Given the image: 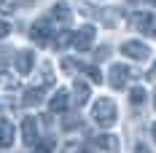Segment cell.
<instances>
[{
	"instance_id": "21",
	"label": "cell",
	"mask_w": 156,
	"mask_h": 153,
	"mask_svg": "<svg viewBox=\"0 0 156 153\" xmlns=\"http://www.w3.org/2000/svg\"><path fill=\"white\" fill-rule=\"evenodd\" d=\"M32 153H51V142H41V145H35Z\"/></svg>"
},
{
	"instance_id": "25",
	"label": "cell",
	"mask_w": 156,
	"mask_h": 153,
	"mask_svg": "<svg viewBox=\"0 0 156 153\" xmlns=\"http://www.w3.org/2000/svg\"><path fill=\"white\" fill-rule=\"evenodd\" d=\"M135 153H151V151H148V148L140 142V145H135Z\"/></svg>"
},
{
	"instance_id": "2",
	"label": "cell",
	"mask_w": 156,
	"mask_h": 153,
	"mask_svg": "<svg viewBox=\"0 0 156 153\" xmlns=\"http://www.w3.org/2000/svg\"><path fill=\"white\" fill-rule=\"evenodd\" d=\"M129 24H132V30H137V32L156 35V16L148 14V11H137V14H132V16H129Z\"/></svg>"
},
{
	"instance_id": "10",
	"label": "cell",
	"mask_w": 156,
	"mask_h": 153,
	"mask_svg": "<svg viewBox=\"0 0 156 153\" xmlns=\"http://www.w3.org/2000/svg\"><path fill=\"white\" fill-rule=\"evenodd\" d=\"M67 99H70V94L65 92V89H59V92L48 99V110L51 113H65L67 110Z\"/></svg>"
},
{
	"instance_id": "7",
	"label": "cell",
	"mask_w": 156,
	"mask_h": 153,
	"mask_svg": "<svg viewBox=\"0 0 156 153\" xmlns=\"http://www.w3.org/2000/svg\"><path fill=\"white\" fill-rule=\"evenodd\" d=\"M14 64H16V73L19 75H27V73H32V67H35V54L32 51H19Z\"/></svg>"
},
{
	"instance_id": "18",
	"label": "cell",
	"mask_w": 156,
	"mask_h": 153,
	"mask_svg": "<svg viewBox=\"0 0 156 153\" xmlns=\"http://www.w3.org/2000/svg\"><path fill=\"white\" fill-rule=\"evenodd\" d=\"M0 86L8 89V92H16V81H14V78H8V75H0Z\"/></svg>"
},
{
	"instance_id": "5",
	"label": "cell",
	"mask_w": 156,
	"mask_h": 153,
	"mask_svg": "<svg viewBox=\"0 0 156 153\" xmlns=\"http://www.w3.org/2000/svg\"><path fill=\"white\" fill-rule=\"evenodd\" d=\"M94 35H97V30H94L92 24H83V27H78V32L70 38V43H73V48H78V51H86V48L94 43Z\"/></svg>"
},
{
	"instance_id": "15",
	"label": "cell",
	"mask_w": 156,
	"mask_h": 153,
	"mask_svg": "<svg viewBox=\"0 0 156 153\" xmlns=\"http://www.w3.org/2000/svg\"><path fill=\"white\" fill-rule=\"evenodd\" d=\"M22 102H24V107L41 105V102H43V89H30V92L22 97Z\"/></svg>"
},
{
	"instance_id": "17",
	"label": "cell",
	"mask_w": 156,
	"mask_h": 153,
	"mask_svg": "<svg viewBox=\"0 0 156 153\" xmlns=\"http://www.w3.org/2000/svg\"><path fill=\"white\" fill-rule=\"evenodd\" d=\"M83 73L89 75V81H92V83H102V73H100V67L89 64V67H83Z\"/></svg>"
},
{
	"instance_id": "9",
	"label": "cell",
	"mask_w": 156,
	"mask_h": 153,
	"mask_svg": "<svg viewBox=\"0 0 156 153\" xmlns=\"http://www.w3.org/2000/svg\"><path fill=\"white\" fill-rule=\"evenodd\" d=\"M70 19H73V11H70L67 3H57V5L51 8V22H57V24H70Z\"/></svg>"
},
{
	"instance_id": "11",
	"label": "cell",
	"mask_w": 156,
	"mask_h": 153,
	"mask_svg": "<svg viewBox=\"0 0 156 153\" xmlns=\"http://www.w3.org/2000/svg\"><path fill=\"white\" fill-rule=\"evenodd\" d=\"M94 142H97V148H102V151H119V145H121V140L116 137V134H97Z\"/></svg>"
},
{
	"instance_id": "13",
	"label": "cell",
	"mask_w": 156,
	"mask_h": 153,
	"mask_svg": "<svg viewBox=\"0 0 156 153\" xmlns=\"http://www.w3.org/2000/svg\"><path fill=\"white\" fill-rule=\"evenodd\" d=\"M70 38H73V35H70V30H59L57 35H51V40H48V43L57 48V51H62V48L70 43Z\"/></svg>"
},
{
	"instance_id": "16",
	"label": "cell",
	"mask_w": 156,
	"mask_h": 153,
	"mask_svg": "<svg viewBox=\"0 0 156 153\" xmlns=\"http://www.w3.org/2000/svg\"><path fill=\"white\" fill-rule=\"evenodd\" d=\"M145 97H148L145 89H143V86H135V89L129 92V102H132V105H140V102H145Z\"/></svg>"
},
{
	"instance_id": "8",
	"label": "cell",
	"mask_w": 156,
	"mask_h": 153,
	"mask_svg": "<svg viewBox=\"0 0 156 153\" xmlns=\"http://www.w3.org/2000/svg\"><path fill=\"white\" fill-rule=\"evenodd\" d=\"M22 140H24V145H35V140H38V121L32 116L22 121Z\"/></svg>"
},
{
	"instance_id": "27",
	"label": "cell",
	"mask_w": 156,
	"mask_h": 153,
	"mask_svg": "<svg viewBox=\"0 0 156 153\" xmlns=\"http://www.w3.org/2000/svg\"><path fill=\"white\" fill-rule=\"evenodd\" d=\"M3 105H5V102H3V99H0V110H3Z\"/></svg>"
},
{
	"instance_id": "12",
	"label": "cell",
	"mask_w": 156,
	"mask_h": 153,
	"mask_svg": "<svg viewBox=\"0 0 156 153\" xmlns=\"http://www.w3.org/2000/svg\"><path fill=\"white\" fill-rule=\"evenodd\" d=\"M14 145V123L0 121V148H11Z\"/></svg>"
},
{
	"instance_id": "20",
	"label": "cell",
	"mask_w": 156,
	"mask_h": 153,
	"mask_svg": "<svg viewBox=\"0 0 156 153\" xmlns=\"http://www.w3.org/2000/svg\"><path fill=\"white\" fill-rule=\"evenodd\" d=\"M14 11H16L14 3H8V0H3V3H0V14H14Z\"/></svg>"
},
{
	"instance_id": "6",
	"label": "cell",
	"mask_w": 156,
	"mask_h": 153,
	"mask_svg": "<svg viewBox=\"0 0 156 153\" xmlns=\"http://www.w3.org/2000/svg\"><path fill=\"white\" fill-rule=\"evenodd\" d=\"M135 75H137V73H135L132 67H126V64H113V67H110V86H113V89H124L126 81L135 78Z\"/></svg>"
},
{
	"instance_id": "1",
	"label": "cell",
	"mask_w": 156,
	"mask_h": 153,
	"mask_svg": "<svg viewBox=\"0 0 156 153\" xmlns=\"http://www.w3.org/2000/svg\"><path fill=\"white\" fill-rule=\"evenodd\" d=\"M92 116H94V121L100 123V126H113L116 123V102L113 99H108V97H102V99H97L92 107Z\"/></svg>"
},
{
	"instance_id": "19",
	"label": "cell",
	"mask_w": 156,
	"mask_h": 153,
	"mask_svg": "<svg viewBox=\"0 0 156 153\" xmlns=\"http://www.w3.org/2000/svg\"><path fill=\"white\" fill-rule=\"evenodd\" d=\"M62 70L67 73V75H70V73H76V70H78V62H76V59H62Z\"/></svg>"
},
{
	"instance_id": "4",
	"label": "cell",
	"mask_w": 156,
	"mask_h": 153,
	"mask_svg": "<svg viewBox=\"0 0 156 153\" xmlns=\"http://www.w3.org/2000/svg\"><path fill=\"white\" fill-rule=\"evenodd\" d=\"M121 54L129 57V59L145 62L148 57H151V48L145 46V43H140V40H126V43H121Z\"/></svg>"
},
{
	"instance_id": "14",
	"label": "cell",
	"mask_w": 156,
	"mask_h": 153,
	"mask_svg": "<svg viewBox=\"0 0 156 153\" xmlns=\"http://www.w3.org/2000/svg\"><path fill=\"white\" fill-rule=\"evenodd\" d=\"M73 94H76V105H86V102H89V86H86L83 81H76Z\"/></svg>"
},
{
	"instance_id": "26",
	"label": "cell",
	"mask_w": 156,
	"mask_h": 153,
	"mask_svg": "<svg viewBox=\"0 0 156 153\" xmlns=\"http://www.w3.org/2000/svg\"><path fill=\"white\" fill-rule=\"evenodd\" d=\"M151 134H154V140H156V123H154V126H151Z\"/></svg>"
},
{
	"instance_id": "30",
	"label": "cell",
	"mask_w": 156,
	"mask_h": 153,
	"mask_svg": "<svg viewBox=\"0 0 156 153\" xmlns=\"http://www.w3.org/2000/svg\"><path fill=\"white\" fill-rule=\"evenodd\" d=\"M154 3H156V0H154Z\"/></svg>"
},
{
	"instance_id": "28",
	"label": "cell",
	"mask_w": 156,
	"mask_h": 153,
	"mask_svg": "<svg viewBox=\"0 0 156 153\" xmlns=\"http://www.w3.org/2000/svg\"><path fill=\"white\" fill-rule=\"evenodd\" d=\"M154 107H156V94H154Z\"/></svg>"
},
{
	"instance_id": "3",
	"label": "cell",
	"mask_w": 156,
	"mask_h": 153,
	"mask_svg": "<svg viewBox=\"0 0 156 153\" xmlns=\"http://www.w3.org/2000/svg\"><path fill=\"white\" fill-rule=\"evenodd\" d=\"M54 32H57V30H54L51 19H38V22L32 24V30H30V38L35 40V43H48Z\"/></svg>"
},
{
	"instance_id": "29",
	"label": "cell",
	"mask_w": 156,
	"mask_h": 153,
	"mask_svg": "<svg viewBox=\"0 0 156 153\" xmlns=\"http://www.w3.org/2000/svg\"><path fill=\"white\" fill-rule=\"evenodd\" d=\"M81 153H89V151H81Z\"/></svg>"
},
{
	"instance_id": "23",
	"label": "cell",
	"mask_w": 156,
	"mask_h": 153,
	"mask_svg": "<svg viewBox=\"0 0 156 153\" xmlns=\"http://www.w3.org/2000/svg\"><path fill=\"white\" fill-rule=\"evenodd\" d=\"M8 32H11V27H8V22H3V19H0V38H5Z\"/></svg>"
},
{
	"instance_id": "22",
	"label": "cell",
	"mask_w": 156,
	"mask_h": 153,
	"mask_svg": "<svg viewBox=\"0 0 156 153\" xmlns=\"http://www.w3.org/2000/svg\"><path fill=\"white\" fill-rule=\"evenodd\" d=\"M94 54H97V59H105V57L110 54V48H108V46H102V48H97Z\"/></svg>"
},
{
	"instance_id": "24",
	"label": "cell",
	"mask_w": 156,
	"mask_h": 153,
	"mask_svg": "<svg viewBox=\"0 0 156 153\" xmlns=\"http://www.w3.org/2000/svg\"><path fill=\"white\" fill-rule=\"evenodd\" d=\"M148 78H151V81H156V62L151 64V70H148Z\"/></svg>"
}]
</instances>
